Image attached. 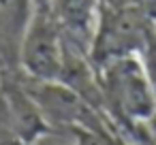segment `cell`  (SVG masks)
I'll list each match as a JSON object with an SVG mask.
<instances>
[{
	"label": "cell",
	"instance_id": "obj_3",
	"mask_svg": "<svg viewBox=\"0 0 156 145\" xmlns=\"http://www.w3.org/2000/svg\"><path fill=\"white\" fill-rule=\"evenodd\" d=\"M103 0H51V9L62 30L66 49L90 56V45L98 26Z\"/></svg>",
	"mask_w": 156,
	"mask_h": 145
},
{
	"label": "cell",
	"instance_id": "obj_4",
	"mask_svg": "<svg viewBox=\"0 0 156 145\" xmlns=\"http://www.w3.org/2000/svg\"><path fill=\"white\" fill-rule=\"evenodd\" d=\"M69 134H73V145H120L111 130L107 128H71Z\"/></svg>",
	"mask_w": 156,
	"mask_h": 145
},
{
	"label": "cell",
	"instance_id": "obj_2",
	"mask_svg": "<svg viewBox=\"0 0 156 145\" xmlns=\"http://www.w3.org/2000/svg\"><path fill=\"white\" fill-rule=\"evenodd\" d=\"M66 60V43L51 0H32V11L20 41V71L34 81H60Z\"/></svg>",
	"mask_w": 156,
	"mask_h": 145
},
{
	"label": "cell",
	"instance_id": "obj_1",
	"mask_svg": "<svg viewBox=\"0 0 156 145\" xmlns=\"http://www.w3.org/2000/svg\"><path fill=\"white\" fill-rule=\"evenodd\" d=\"M96 73L109 117L139 126L156 115V88L139 56L107 62Z\"/></svg>",
	"mask_w": 156,
	"mask_h": 145
}]
</instances>
